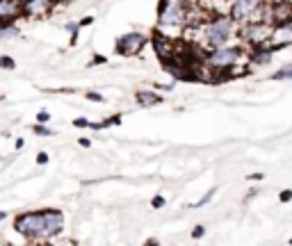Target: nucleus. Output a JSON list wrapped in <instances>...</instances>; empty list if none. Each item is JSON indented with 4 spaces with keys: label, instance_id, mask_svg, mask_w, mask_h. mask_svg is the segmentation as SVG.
Listing matches in <instances>:
<instances>
[{
    "label": "nucleus",
    "instance_id": "f8f14e48",
    "mask_svg": "<svg viewBox=\"0 0 292 246\" xmlns=\"http://www.w3.org/2000/svg\"><path fill=\"white\" fill-rule=\"evenodd\" d=\"M135 100L142 107H155V105L162 103V96L153 89H139V91H135Z\"/></svg>",
    "mask_w": 292,
    "mask_h": 246
},
{
    "label": "nucleus",
    "instance_id": "f03ea898",
    "mask_svg": "<svg viewBox=\"0 0 292 246\" xmlns=\"http://www.w3.org/2000/svg\"><path fill=\"white\" fill-rule=\"evenodd\" d=\"M203 62L210 71H231L240 64H247V46L244 44H224L217 48H206Z\"/></svg>",
    "mask_w": 292,
    "mask_h": 246
},
{
    "label": "nucleus",
    "instance_id": "ddd939ff",
    "mask_svg": "<svg viewBox=\"0 0 292 246\" xmlns=\"http://www.w3.org/2000/svg\"><path fill=\"white\" fill-rule=\"evenodd\" d=\"M16 37H19V25H16V21H12V23H7L5 28L0 30V41L16 39Z\"/></svg>",
    "mask_w": 292,
    "mask_h": 246
},
{
    "label": "nucleus",
    "instance_id": "f257e3e1",
    "mask_svg": "<svg viewBox=\"0 0 292 246\" xmlns=\"http://www.w3.org/2000/svg\"><path fill=\"white\" fill-rule=\"evenodd\" d=\"M240 32V25L233 21L231 14L215 12L201 23V39L206 48H217V46L231 44V39Z\"/></svg>",
    "mask_w": 292,
    "mask_h": 246
},
{
    "label": "nucleus",
    "instance_id": "4be33fe9",
    "mask_svg": "<svg viewBox=\"0 0 292 246\" xmlns=\"http://www.w3.org/2000/svg\"><path fill=\"white\" fill-rule=\"evenodd\" d=\"M203 235H206V226H194V230H192V239H201Z\"/></svg>",
    "mask_w": 292,
    "mask_h": 246
},
{
    "label": "nucleus",
    "instance_id": "39448f33",
    "mask_svg": "<svg viewBox=\"0 0 292 246\" xmlns=\"http://www.w3.org/2000/svg\"><path fill=\"white\" fill-rule=\"evenodd\" d=\"M228 14L238 25L251 23V21H265L267 14V0H231Z\"/></svg>",
    "mask_w": 292,
    "mask_h": 246
},
{
    "label": "nucleus",
    "instance_id": "9d476101",
    "mask_svg": "<svg viewBox=\"0 0 292 246\" xmlns=\"http://www.w3.org/2000/svg\"><path fill=\"white\" fill-rule=\"evenodd\" d=\"M269 44L274 46V50H283L292 46V21H285V23L274 25L272 37H269Z\"/></svg>",
    "mask_w": 292,
    "mask_h": 246
},
{
    "label": "nucleus",
    "instance_id": "2eb2a0df",
    "mask_svg": "<svg viewBox=\"0 0 292 246\" xmlns=\"http://www.w3.org/2000/svg\"><path fill=\"white\" fill-rule=\"evenodd\" d=\"M32 133L39 135V137H53L55 130H50L46 123H35V126H32Z\"/></svg>",
    "mask_w": 292,
    "mask_h": 246
},
{
    "label": "nucleus",
    "instance_id": "dca6fc26",
    "mask_svg": "<svg viewBox=\"0 0 292 246\" xmlns=\"http://www.w3.org/2000/svg\"><path fill=\"white\" fill-rule=\"evenodd\" d=\"M0 69L14 71V69H16V62L10 57V55H0Z\"/></svg>",
    "mask_w": 292,
    "mask_h": 246
},
{
    "label": "nucleus",
    "instance_id": "473e14b6",
    "mask_svg": "<svg viewBox=\"0 0 292 246\" xmlns=\"http://www.w3.org/2000/svg\"><path fill=\"white\" fill-rule=\"evenodd\" d=\"M57 3H62V0H57Z\"/></svg>",
    "mask_w": 292,
    "mask_h": 246
},
{
    "label": "nucleus",
    "instance_id": "aec40b11",
    "mask_svg": "<svg viewBox=\"0 0 292 246\" xmlns=\"http://www.w3.org/2000/svg\"><path fill=\"white\" fill-rule=\"evenodd\" d=\"M151 205H153L155 210H160V207H164V205H167V198H164V196H160V194H158V196H155L153 201H151Z\"/></svg>",
    "mask_w": 292,
    "mask_h": 246
},
{
    "label": "nucleus",
    "instance_id": "6ab92c4d",
    "mask_svg": "<svg viewBox=\"0 0 292 246\" xmlns=\"http://www.w3.org/2000/svg\"><path fill=\"white\" fill-rule=\"evenodd\" d=\"M89 118H84V116H78L73 118V128H89Z\"/></svg>",
    "mask_w": 292,
    "mask_h": 246
},
{
    "label": "nucleus",
    "instance_id": "c85d7f7f",
    "mask_svg": "<svg viewBox=\"0 0 292 246\" xmlns=\"http://www.w3.org/2000/svg\"><path fill=\"white\" fill-rule=\"evenodd\" d=\"M249 180H262V173H251V176H249Z\"/></svg>",
    "mask_w": 292,
    "mask_h": 246
},
{
    "label": "nucleus",
    "instance_id": "c756f323",
    "mask_svg": "<svg viewBox=\"0 0 292 246\" xmlns=\"http://www.w3.org/2000/svg\"><path fill=\"white\" fill-rule=\"evenodd\" d=\"M25 146V142H23V139H16V151H21V148H23Z\"/></svg>",
    "mask_w": 292,
    "mask_h": 246
},
{
    "label": "nucleus",
    "instance_id": "7ed1b4c3",
    "mask_svg": "<svg viewBox=\"0 0 292 246\" xmlns=\"http://www.w3.org/2000/svg\"><path fill=\"white\" fill-rule=\"evenodd\" d=\"M189 5L187 0H160L158 5V28L185 30L189 23Z\"/></svg>",
    "mask_w": 292,
    "mask_h": 246
},
{
    "label": "nucleus",
    "instance_id": "bb28decb",
    "mask_svg": "<svg viewBox=\"0 0 292 246\" xmlns=\"http://www.w3.org/2000/svg\"><path fill=\"white\" fill-rule=\"evenodd\" d=\"M78 144H80V146H82V148H89V146H91V139L80 137V139H78Z\"/></svg>",
    "mask_w": 292,
    "mask_h": 246
},
{
    "label": "nucleus",
    "instance_id": "423d86ee",
    "mask_svg": "<svg viewBox=\"0 0 292 246\" xmlns=\"http://www.w3.org/2000/svg\"><path fill=\"white\" fill-rule=\"evenodd\" d=\"M274 25L267 21H251V23L240 25V39L247 46H258V44H267L269 37H272Z\"/></svg>",
    "mask_w": 292,
    "mask_h": 246
},
{
    "label": "nucleus",
    "instance_id": "a878e982",
    "mask_svg": "<svg viewBox=\"0 0 292 246\" xmlns=\"http://www.w3.org/2000/svg\"><path fill=\"white\" fill-rule=\"evenodd\" d=\"M78 23H80V28H84V25H91V23H94V16H84V19H80Z\"/></svg>",
    "mask_w": 292,
    "mask_h": 246
},
{
    "label": "nucleus",
    "instance_id": "6e6552de",
    "mask_svg": "<svg viewBox=\"0 0 292 246\" xmlns=\"http://www.w3.org/2000/svg\"><path fill=\"white\" fill-rule=\"evenodd\" d=\"M274 46L269 44H258V46H249L247 48V64L249 69H253V66H267L269 62L274 59Z\"/></svg>",
    "mask_w": 292,
    "mask_h": 246
},
{
    "label": "nucleus",
    "instance_id": "2f4dec72",
    "mask_svg": "<svg viewBox=\"0 0 292 246\" xmlns=\"http://www.w3.org/2000/svg\"><path fill=\"white\" fill-rule=\"evenodd\" d=\"M290 244H292V237H290Z\"/></svg>",
    "mask_w": 292,
    "mask_h": 246
},
{
    "label": "nucleus",
    "instance_id": "b1692460",
    "mask_svg": "<svg viewBox=\"0 0 292 246\" xmlns=\"http://www.w3.org/2000/svg\"><path fill=\"white\" fill-rule=\"evenodd\" d=\"M48 121H50V114L46 109H39L37 112V123H48Z\"/></svg>",
    "mask_w": 292,
    "mask_h": 246
},
{
    "label": "nucleus",
    "instance_id": "cd10ccee",
    "mask_svg": "<svg viewBox=\"0 0 292 246\" xmlns=\"http://www.w3.org/2000/svg\"><path fill=\"white\" fill-rule=\"evenodd\" d=\"M105 62H108V59H105L103 55H96V57H94V62H91V64H105Z\"/></svg>",
    "mask_w": 292,
    "mask_h": 246
},
{
    "label": "nucleus",
    "instance_id": "4468645a",
    "mask_svg": "<svg viewBox=\"0 0 292 246\" xmlns=\"http://www.w3.org/2000/svg\"><path fill=\"white\" fill-rule=\"evenodd\" d=\"M269 80H292V62L290 64H283L281 69H276L269 75Z\"/></svg>",
    "mask_w": 292,
    "mask_h": 246
},
{
    "label": "nucleus",
    "instance_id": "393cba45",
    "mask_svg": "<svg viewBox=\"0 0 292 246\" xmlns=\"http://www.w3.org/2000/svg\"><path fill=\"white\" fill-rule=\"evenodd\" d=\"M37 164H39V167L48 164V153H39V155H37Z\"/></svg>",
    "mask_w": 292,
    "mask_h": 246
},
{
    "label": "nucleus",
    "instance_id": "f3484780",
    "mask_svg": "<svg viewBox=\"0 0 292 246\" xmlns=\"http://www.w3.org/2000/svg\"><path fill=\"white\" fill-rule=\"evenodd\" d=\"M215 192H217V189H210V192H208V194H206V196H203V198H201V201H197V203H194V205H192V207H203V205H208V203H210V201H213Z\"/></svg>",
    "mask_w": 292,
    "mask_h": 246
},
{
    "label": "nucleus",
    "instance_id": "9b49d317",
    "mask_svg": "<svg viewBox=\"0 0 292 246\" xmlns=\"http://www.w3.org/2000/svg\"><path fill=\"white\" fill-rule=\"evenodd\" d=\"M23 16V0H0V19L12 23V21Z\"/></svg>",
    "mask_w": 292,
    "mask_h": 246
},
{
    "label": "nucleus",
    "instance_id": "20e7f679",
    "mask_svg": "<svg viewBox=\"0 0 292 246\" xmlns=\"http://www.w3.org/2000/svg\"><path fill=\"white\" fill-rule=\"evenodd\" d=\"M14 230L30 241H46V217L44 210L23 212L14 219Z\"/></svg>",
    "mask_w": 292,
    "mask_h": 246
},
{
    "label": "nucleus",
    "instance_id": "1a4fd4ad",
    "mask_svg": "<svg viewBox=\"0 0 292 246\" xmlns=\"http://www.w3.org/2000/svg\"><path fill=\"white\" fill-rule=\"evenodd\" d=\"M57 7V0H23L25 19H46Z\"/></svg>",
    "mask_w": 292,
    "mask_h": 246
},
{
    "label": "nucleus",
    "instance_id": "0eeeda50",
    "mask_svg": "<svg viewBox=\"0 0 292 246\" xmlns=\"http://www.w3.org/2000/svg\"><path fill=\"white\" fill-rule=\"evenodd\" d=\"M149 41H151V37L144 35V32H126V35H121L119 39H117L114 50L119 55H124V57H135V55H139L146 48Z\"/></svg>",
    "mask_w": 292,
    "mask_h": 246
},
{
    "label": "nucleus",
    "instance_id": "5701e85b",
    "mask_svg": "<svg viewBox=\"0 0 292 246\" xmlns=\"http://www.w3.org/2000/svg\"><path fill=\"white\" fill-rule=\"evenodd\" d=\"M278 201H281V203H290L292 201V189H283V192L278 194Z\"/></svg>",
    "mask_w": 292,
    "mask_h": 246
},
{
    "label": "nucleus",
    "instance_id": "7c9ffc66",
    "mask_svg": "<svg viewBox=\"0 0 292 246\" xmlns=\"http://www.w3.org/2000/svg\"><path fill=\"white\" fill-rule=\"evenodd\" d=\"M7 219V212H0V221H5Z\"/></svg>",
    "mask_w": 292,
    "mask_h": 246
},
{
    "label": "nucleus",
    "instance_id": "a211bd4d",
    "mask_svg": "<svg viewBox=\"0 0 292 246\" xmlns=\"http://www.w3.org/2000/svg\"><path fill=\"white\" fill-rule=\"evenodd\" d=\"M64 28H66V30H69V32H71V41H73V44H75V39H78V30H80V23H66Z\"/></svg>",
    "mask_w": 292,
    "mask_h": 246
},
{
    "label": "nucleus",
    "instance_id": "412c9836",
    "mask_svg": "<svg viewBox=\"0 0 292 246\" xmlns=\"http://www.w3.org/2000/svg\"><path fill=\"white\" fill-rule=\"evenodd\" d=\"M84 96H87V98H89V100H94V103H105V98L99 94V91H87V94H84Z\"/></svg>",
    "mask_w": 292,
    "mask_h": 246
}]
</instances>
